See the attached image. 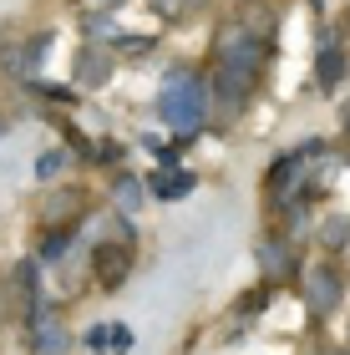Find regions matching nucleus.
I'll return each mask as SVG.
<instances>
[{
    "label": "nucleus",
    "instance_id": "20e7f679",
    "mask_svg": "<svg viewBox=\"0 0 350 355\" xmlns=\"http://www.w3.org/2000/svg\"><path fill=\"white\" fill-rule=\"evenodd\" d=\"M152 198H163V203H178V198H188V188H193V173H183V168H157L152 173Z\"/></svg>",
    "mask_w": 350,
    "mask_h": 355
},
{
    "label": "nucleus",
    "instance_id": "f03ea898",
    "mask_svg": "<svg viewBox=\"0 0 350 355\" xmlns=\"http://www.w3.org/2000/svg\"><path fill=\"white\" fill-rule=\"evenodd\" d=\"M305 300H310V310L315 315H330L340 304V274L335 269H310V279H305Z\"/></svg>",
    "mask_w": 350,
    "mask_h": 355
},
{
    "label": "nucleus",
    "instance_id": "0eeeda50",
    "mask_svg": "<svg viewBox=\"0 0 350 355\" xmlns=\"http://www.w3.org/2000/svg\"><path fill=\"white\" fill-rule=\"evenodd\" d=\"M97 264H102V284H117L127 274V254H117L112 244H107V249H97Z\"/></svg>",
    "mask_w": 350,
    "mask_h": 355
},
{
    "label": "nucleus",
    "instance_id": "9d476101",
    "mask_svg": "<svg viewBox=\"0 0 350 355\" xmlns=\"http://www.w3.org/2000/svg\"><path fill=\"white\" fill-rule=\"evenodd\" d=\"M188 6H193V0H152V10L163 15V21H178V15H183Z\"/></svg>",
    "mask_w": 350,
    "mask_h": 355
},
{
    "label": "nucleus",
    "instance_id": "423d86ee",
    "mask_svg": "<svg viewBox=\"0 0 350 355\" xmlns=\"http://www.w3.org/2000/svg\"><path fill=\"white\" fill-rule=\"evenodd\" d=\"M107 76H112V67H107V56L97 51V46L76 56V87H102Z\"/></svg>",
    "mask_w": 350,
    "mask_h": 355
},
{
    "label": "nucleus",
    "instance_id": "1a4fd4ad",
    "mask_svg": "<svg viewBox=\"0 0 350 355\" xmlns=\"http://www.w3.org/2000/svg\"><path fill=\"white\" fill-rule=\"evenodd\" d=\"M264 264H269L274 279H279V274H290V249H274V244H269V249H264Z\"/></svg>",
    "mask_w": 350,
    "mask_h": 355
},
{
    "label": "nucleus",
    "instance_id": "7ed1b4c3",
    "mask_svg": "<svg viewBox=\"0 0 350 355\" xmlns=\"http://www.w3.org/2000/svg\"><path fill=\"white\" fill-rule=\"evenodd\" d=\"M30 325H36V355H61V350H67V325H61L46 304L30 315Z\"/></svg>",
    "mask_w": 350,
    "mask_h": 355
},
{
    "label": "nucleus",
    "instance_id": "ddd939ff",
    "mask_svg": "<svg viewBox=\"0 0 350 355\" xmlns=\"http://www.w3.org/2000/svg\"><path fill=\"white\" fill-rule=\"evenodd\" d=\"M76 6H82V10H91V15H107L112 6H122V0H76Z\"/></svg>",
    "mask_w": 350,
    "mask_h": 355
},
{
    "label": "nucleus",
    "instance_id": "f8f14e48",
    "mask_svg": "<svg viewBox=\"0 0 350 355\" xmlns=\"http://www.w3.org/2000/svg\"><path fill=\"white\" fill-rule=\"evenodd\" d=\"M61 163H67L61 153H46L41 163H36V173H41V178H56V173H61Z\"/></svg>",
    "mask_w": 350,
    "mask_h": 355
},
{
    "label": "nucleus",
    "instance_id": "2eb2a0df",
    "mask_svg": "<svg viewBox=\"0 0 350 355\" xmlns=\"http://www.w3.org/2000/svg\"><path fill=\"white\" fill-rule=\"evenodd\" d=\"M193 6H198V0H193Z\"/></svg>",
    "mask_w": 350,
    "mask_h": 355
},
{
    "label": "nucleus",
    "instance_id": "f257e3e1",
    "mask_svg": "<svg viewBox=\"0 0 350 355\" xmlns=\"http://www.w3.org/2000/svg\"><path fill=\"white\" fill-rule=\"evenodd\" d=\"M209 102H213V82H203L198 71L173 67L163 76V96H157V112L173 132H198L209 122Z\"/></svg>",
    "mask_w": 350,
    "mask_h": 355
},
{
    "label": "nucleus",
    "instance_id": "9b49d317",
    "mask_svg": "<svg viewBox=\"0 0 350 355\" xmlns=\"http://www.w3.org/2000/svg\"><path fill=\"white\" fill-rule=\"evenodd\" d=\"M107 345H112V350H132V330H127V325H112V335H107Z\"/></svg>",
    "mask_w": 350,
    "mask_h": 355
},
{
    "label": "nucleus",
    "instance_id": "6e6552de",
    "mask_svg": "<svg viewBox=\"0 0 350 355\" xmlns=\"http://www.w3.org/2000/svg\"><path fill=\"white\" fill-rule=\"evenodd\" d=\"M112 193H117V203L127 208V214H132V208L142 203V183H137V178H132V173H122V178H117V188H112Z\"/></svg>",
    "mask_w": 350,
    "mask_h": 355
},
{
    "label": "nucleus",
    "instance_id": "4468645a",
    "mask_svg": "<svg viewBox=\"0 0 350 355\" xmlns=\"http://www.w3.org/2000/svg\"><path fill=\"white\" fill-rule=\"evenodd\" d=\"M325 239H330V244H345V239H350V223H345V218H335V223H330V234H325Z\"/></svg>",
    "mask_w": 350,
    "mask_h": 355
},
{
    "label": "nucleus",
    "instance_id": "39448f33",
    "mask_svg": "<svg viewBox=\"0 0 350 355\" xmlns=\"http://www.w3.org/2000/svg\"><path fill=\"white\" fill-rule=\"evenodd\" d=\"M315 76H320V87H325V92H335V87H340V76H345L340 41H320V61H315Z\"/></svg>",
    "mask_w": 350,
    "mask_h": 355
}]
</instances>
